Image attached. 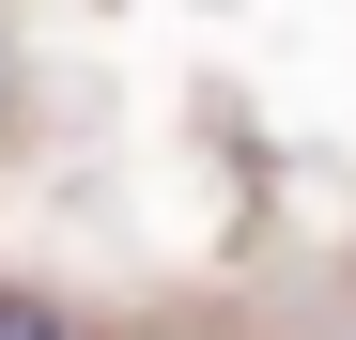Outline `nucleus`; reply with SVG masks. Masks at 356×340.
<instances>
[{"instance_id": "obj_1", "label": "nucleus", "mask_w": 356, "mask_h": 340, "mask_svg": "<svg viewBox=\"0 0 356 340\" xmlns=\"http://www.w3.org/2000/svg\"><path fill=\"white\" fill-rule=\"evenodd\" d=\"M0 340H78V325L47 309V294H0Z\"/></svg>"}]
</instances>
